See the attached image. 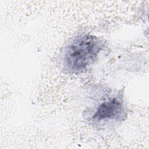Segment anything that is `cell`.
<instances>
[{"label":"cell","instance_id":"cell-2","mask_svg":"<svg viewBox=\"0 0 149 149\" xmlns=\"http://www.w3.org/2000/svg\"><path fill=\"white\" fill-rule=\"evenodd\" d=\"M124 105L121 98L114 97L101 103L92 116L96 122L119 120L125 116Z\"/></svg>","mask_w":149,"mask_h":149},{"label":"cell","instance_id":"cell-1","mask_svg":"<svg viewBox=\"0 0 149 149\" xmlns=\"http://www.w3.org/2000/svg\"><path fill=\"white\" fill-rule=\"evenodd\" d=\"M102 47V41L97 36L88 34L78 36L65 48L64 69L71 74L84 72L97 60Z\"/></svg>","mask_w":149,"mask_h":149}]
</instances>
